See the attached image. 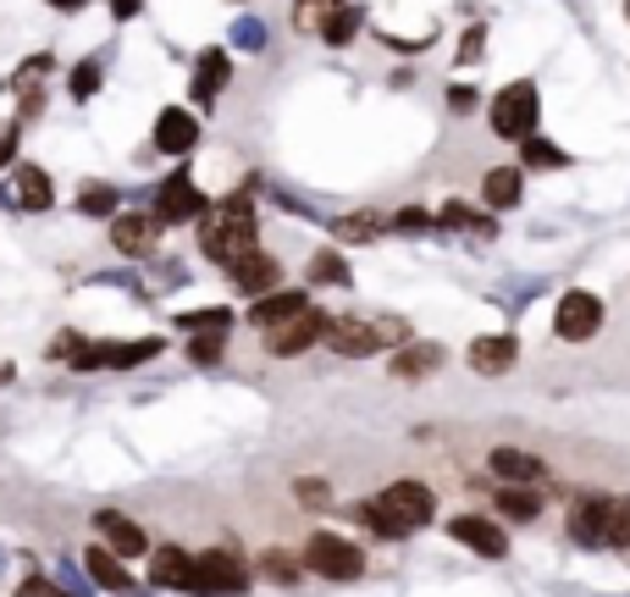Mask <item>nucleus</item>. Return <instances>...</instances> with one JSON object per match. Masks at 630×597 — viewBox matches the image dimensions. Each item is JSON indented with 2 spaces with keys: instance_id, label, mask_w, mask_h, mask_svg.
<instances>
[{
  "instance_id": "obj_1",
  "label": "nucleus",
  "mask_w": 630,
  "mask_h": 597,
  "mask_svg": "<svg viewBox=\"0 0 630 597\" xmlns=\"http://www.w3.org/2000/svg\"><path fill=\"white\" fill-rule=\"evenodd\" d=\"M249 249H260V222H255V183H244L238 194H227L216 211L199 216V255L216 261L222 272L233 261H244Z\"/></svg>"
},
{
  "instance_id": "obj_2",
  "label": "nucleus",
  "mask_w": 630,
  "mask_h": 597,
  "mask_svg": "<svg viewBox=\"0 0 630 597\" xmlns=\"http://www.w3.org/2000/svg\"><path fill=\"white\" fill-rule=\"evenodd\" d=\"M432 515H437V498H432V487L426 481H393V487H382L371 503H360L354 509V520L360 526H371L376 537H410V531H421V526H432Z\"/></svg>"
},
{
  "instance_id": "obj_3",
  "label": "nucleus",
  "mask_w": 630,
  "mask_h": 597,
  "mask_svg": "<svg viewBox=\"0 0 630 597\" xmlns=\"http://www.w3.org/2000/svg\"><path fill=\"white\" fill-rule=\"evenodd\" d=\"M387 343H410V326L398 315H376V321H360V315H332V332H326V349L343 354V360H365V354H382Z\"/></svg>"
},
{
  "instance_id": "obj_4",
  "label": "nucleus",
  "mask_w": 630,
  "mask_h": 597,
  "mask_svg": "<svg viewBox=\"0 0 630 597\" xmlns=\"http://www.w3.org/2000/svg\"><path fill=\"white\" fill-rule=\"evenodd\" d=\"M299 559H305V570L321 576V581H360V576H365L360 542H348V537H337V531H315Z\"/></svg>"
},
{
  "instance_id": "obj_5",
  "label": "nucleus",
  "mask_w": 630,
  "mask_h": 597,
  "mask_svg": "<svg viewBox=\"0 0 630 597\" xmlns=\"http://www.w3.org/2000/svg\"><path fill=\"white\" fill-rule=\"evenodd\" d=\"M537 111H542L537 84H531V78H514L509 89H498V100H492L486 123H492V134H498V139H531V134H537Z\"/></svg>"
},
{
  "instance_id": "obj_6",
  "label": "nucleus",
  "mask_w": 630,
  "mask_h": 597,
  "mask_svg": "<svg viewBox=\"0 0 630 597\" xmlns=\"http://www.w3.org/2000/svg\"><path fill=\"white\" fill-rule=\"evenodd\" d=\"M188 593L194 597H244L249 593V570L233 559V548H210V554H194V576H188Z\"/></svg>"
},
{
  "instance_id": "obj_7",
  "label": "nucleus",
  "mask_w": 630,
  "mask_h": 597,
  "mask_svg": "<svg viewBox=\"0 0 630 597\" xmlns=\"http://www.w3.org/2000/svg\"><path fill=\"white\" fill-rule=\"evenodd\" d=\"M160 354V337H134V343H78L67 360L72 371H134Z\"/></svg>"
},
{
  "instance_id": "obj_8",
  "label": "nucleus",
  "mask_w": 630,
  "mask_h": 597,
  "mask_svg": "<svg viewBox=\"0 0 630 597\" xmlns=\"http://www.w3.org/2000/svg\"><path fill=\"white\" fill-rule=\"evenodd\" d=\"M326 332H332V315L326 310H299L294 321H283V326H266V349L277 354V360H294V354H305L315 343H326Z\"/></svg>"
},
{
  "instance_id": "obj_9",
  "label": "nucleus",
  "mask_w": 630,
  "mask_h": 597,
  "mask_svg": "<svg viewBox=\"0 0 630 597\" xmlns=\"http://www.w3.org/2000/svg\"><path fill=\"white\" fill-rule=\"evenodd\" d=\"M598 326H603V298L587 294V288L559 294V304H553V332L564 343H587V337H598Z\"/></svg>"
},
{
  "instance_id": "obj_10",
  "label": "nucleus",
  "mask_w": 630,
  "mask_h": 597,
  "mask_svg": "<svg viewBox=\"0 0 630 597\" xmlns=\"http://www.w3.org/2000/svg\"><path fill=\"white\" fill-rule=\"evenodd\" d=\"M160 227L166 222H160L156 211H117L111 216V249L128 255V261H145V255H156Z\"/></svg>"
},
{
  "instance_id": "obj_11",
  "label": "nucleus",
  "mask_w": 630,
  "mask_h": 597,
  "mask_svg": "<svg viewBox=\"0 0 630 597\" xmlns=\"http://www.w3.org/2000/svg\"><path fill=\"white\" fill-rule=\"evenodd\" d=\"M210 211V199L194 188V177L188 172H171L166 183H156V216L166 227H177V222H199Z\"/></svg>"
},
{
  "instance_id": "obj_12",
  "label": "nucleus",
  "mask_w": 630,
  "mask_h": 597,
  "mask_svg": "<svg viewBox=\"0 0 630 597\" xmlns=\"http://www.w3.org/2000/svg\"><path fill=\"white\" fill-rule=\"evenodd\" d=\"M227 84H233V56H227V50H199V56H194V78H188L194 111H210Z\"/></svg>"
},
{
  "instance_id": "obj_13",
  "label": "nucleus",
  "mask_w": 630,
  "mask_h": 597,
  "mask_svg": "<svg viewBox=\"0 0 630 597\" xmlns=\"http://www.w3.org/2000/svg\"><path fill=\"white\" fill-rule=\"evenodd\" d=\"M227 283L244 298H260V294H272V288H283V261L266 255V249H249L244 261L227 266Z\"/></svg>"
},
{
  "instance_id": "obj_14",
  "label": "nucleus",
  "mask_w": 630,
  "mask_h": 597,
  "mask_svg": "<svg viewBox=\"0 0 630 597\" xmlns=\"http://www.w3.org/2000/svg\"><path fill=\"white\" fill-rule=\"evenodd\" d=\"M95 531H100V542H106L111 554H122V559H139V554H150V537H145V526H139V520H128V515H117V509H100V515H95Z\"/></svg>"
},
{
  "instance_id": "obj_15",
  "label": "nucleus",
  "mask_w": 630,
  "mask_h": 597,
  "mask_svg": "<svg viewBox=\"0 0 630 597\" xmlns=\"http://www.w3.org/2000/svg\"><path fill=\"white\" fill-rule=\"evenodd\" d=\"M449 537L465 542V548L481 554V559H503V554H509L503 526H492V520H481V515H454V520H449Z\"/></svg>"
},
{
  "instance_id": "obj_16",
  "label": "nucleus",
  "mask_w": 630,
  "mask_h": 597,
  "mask_svg": "<svg viewBox=\"0 0 630 597\" xmlns=\"http://www.w3.org/2000/svg\"><path fill=\"white\" fill-rule=\"evenodd\" d=\"M194 145H199V111L166 106V111L156 117V149L160 155H188Z\"/></svg>"
},
{
  "instance_id": "obj_17",
  "label": "nucleus",
  "mask_w": 630,
  "mask_h": 597,
  "mask_svg": "<svg viewBox=\"0 0 630 597\" xmlns=\"http://www.w3.org/2000/svg\"><path fill=\"white\" fill-rule=\"evenodd\" d=\"M514 360H520L514 332H486V337H475L471 343V371L475 376H503V371H514Z\"/></svg>"
},
{
  "instance_id": "obj_18",
  "label": "nucleus",
  "mask_w": 630,
  "mask_h": 597,
  "mask_svg": "<svg viewBox=\"0 0 630 597\" xmlns=\"http://www.w3.org/2000/svg\"><path fill=\"white\" fill-rule=\"evenodd\" d=\"M83 570L95 576V587L100 593H139V581L128 576V565H122V554H111L106 542H95V548H83Z\"/></svg>"
},
{
  "instance_id": "obj_19",
  "label": "nucleus",
  "mask_w": 630,
  "mask_h": 597,
  "mask_svg": "<svg viewBox=\"0 0 630 597\" xmlns=\"http://www.w3.org/2000/svg\"><path fill=\"white\" fill-rule=\"evenodd\" d=\"M299 310H311V294L305 288H272V294L249 298V321L266 332V326H283V321H294Z\"/></svg>"
},
{
  "instance_id": "obj_20",
  "label": "nucleus",
  "mask_w": 630,
  "mask_h": 597,
  "mask_svg": "<svg viewBox=\"0 0 630 597\" xmlns=\"http://www.w3.org/2000/svg\"><path fill=\"white\" fill-rule=\"evenodd\" d=\"M520 199H525V172L520 166H492L481 177V205L486 211H514Z\"/></svg>"
},
{
  "instance_id": "obj_21",
  "label": "nucleus",
  "mask_w": 630,
  "mask_h": 597,
  "mask_svg": "<svg viewBox=\"0 0 630 597\" xmlns=\"http://www.w3.org/2000/svg\"><path fill=\"white\" fill-rule=\"evenodd\" d=\"M486 464H492V476H498V481H514V487H531V481H542V476H548V464H542L537 453H525V448H492V453H486Z\"/></svg>"
},
{
  "instance_id": "obj_22",
  "label": "nucleus",
  "mask_w": 630,
  "mask_h": 597,
  "mask_svg": "<svg viewBox=\"0 0 630 597\" xmlns=\"http://www.w3.org/2000/svg\"><path fill=\"white\" fill-rule=\"evenodd\" d=\"M603 503H609V492H581V498H575V509H570V537H575L581 548H603Z\"/></svg>"
},
{
  "instance_id": "obj_23",
  "label": "nucleus",
  "mask_w": 630,
  "mask_h": 597,
  "mask_svg": "<svg viewBox=\"0 0 630 597\" xmlns=\"http://www.w3.org/2000/svg\"><path fill=\"white\" fill-rule=\"evenodd\" d=\"M443 360H449L443 343H398V354H393V376H398V382H421V376H432Z\"/></svg>"
},
{
  "instance_id": "obj_24",
  "label": "nucleus",
  "mask_w": 630,
  "mask_h": 597,
  "mask_svg": "<svg viewBox=\"0 0 630 597\" xmlns=\"http://www.w3.org/2000/svg\"><path fill=\"white\" fill-rule=\"evenodd\" d=\"M188 576H194V554H183V548H160L156 559H150V587L188 593Z\"/></svg>"
},
{
  "instance_id": "obj_25",
  "label": "nucleus",
  "mask_w": 630,
  "mask_h": 597,
  "mask_svg": "<svg viewBox=\"0 0 630 597\" xmlns=\"http://www.w3.org/2000/svg\"><path fill=\"white\" fill-rule=\"evenodd\" d=\"M11 188H17V205H22V211H50V205H56V194H50V172H45V166H17Z\"/></svg>"
},
{
  "instance_id": "obj_26",
  "label": "nucleus",
  "mask_w": 630,
  "mask_h": 597,
  "mask_svg": "<svg viewBox=\"0 0 630 597\" xmlns=\"http://www.w3.org/2000/svg\"><path fill=\"white\" fill-rule=\"evenodd\" d=\"M382 233H387V216H376V211H354V216H337L332 222V238L337 244H371Z\"/></svg>"
},
{
  "instance_id": "obj_27",
  "label": "nucleus",
  "mask_w": 630,
  "mask_h": 597,
  "mask_svg": "<svg viewBox=\"0 0 630 597\" xmlns=\"http://www.w3.org/2000/svg\"><path fill=\"white\" fill-rule=\"evenodd\" d=\"M603 548H630V498L609 492L603 503Z\"/></svg>"
},
{
  "instance_id": "obj_28",
  "label": "nucleus",
  "mask_w": 630,
  "mask_h": 597,
  "mask_svg": "<svg viewBox=\"0 0 630 597\" xmlns=\"http://www.w3.org/2000/svg\"><path fill=\"white\" fill-rule=\"evenodd\" d=\"M260 576H266V581H277V587H299L305 559H294L288 548H266V554H260Z\"/></svg>"
},
{
  "instance_id": "obj_29",
  "label": "nucleus",
  "mask_w": 630,
  "mask_h": 597,
  "mask_svg": "<svg viewBox=\"0 0 630 597\" xmlns=\"http://www.w3.org/2000/svg\"><path fill=\"white\" fill-rule=\"evenodd\" d=\"M305 277L321 283V288H348V261H343L337 249H315L311 266H305Z\"/></svg>"
},
{
  "instance_id": "obj_30",
  "label": "nucleus",
  "mask_w": 630,
  "mask_h": 597,
  "mask_svg": "<svg viewBox=\"0 0 630 597\" xmlns=\"http://www.w3.org/2000/svg\"><path fill=\"white\" fill-rule=\"evenodd\" d=\"M360 22H365V17H360V6H337V11H332V17L321 22V39H326L332 50H343V45H354Z\"/></svg>"
},
{
  "instance_id": "obj_31",
  "label": "nucleus",
  "mask_w": 630,
  "mask_h": 597,
  "mask_svg": "<svg viewBox=\"0 0 630 597\" xmlns=\"http://www.w3.org/2000/svg\"><path fill=\"white\" fill-rule=\"evenodd\" d=\"M78 211H83V216H106V222H111V216L122 211V194H117L111 183H89V188L78 194Z\"/></svg>"
},
{
  "instance_id": "obj_32",
  "label": "nucleus",
  "mask_w": 630,
  "mask_h": 597,
  "mask_svg": "<svg viewBox=\"0 0 630 597\" xmlns=\"http://www.w3.org/2000/svg\"><path fill=\"white\" fill-rule=\"evenodd\" d=\"M177 326H183V332H227V326H233V310H227V304H205V310L177 315Z\"/></svg>"
},
{
  "instance_id": "obj_33",
  "label": "nucleus",
  "mask_w": 630,
  "mask_h": 597,
  "mask_svg": "<svg viewBox=\"0 0 630 597\" xmlns=\"http://www.w3.org/2000/svg\"><path fill=\"white\" fill-rule=\"evenodd\" d=\"M337 6H343V0H294V17H288V22H294V33H321V22H326Z\"/></svg>"
},
{
  "instance_id": "obj_34",
  "label": "nucleus",
  "mask_w": 630,
  "mask_h": 597,
  "mask_svg": "<svg viewBox=\"0 0 630 597\" xmlns=\"http://www.w3.org/2000/svg\"><path fill=\"white\" fill-rule=\"evenodd\" d=\"M437 227H454V233L465 227V233H481V238L492 233V222H486V216H475L471 205H460V199H449V205L437 211Z\"/></svg>"
},
{
  "instance_id": "obj_35",
  "label": "nucleus",
  "mask_w": 630,
  "mask_h": 597,
  "mask_svg": "<svg viewBox=\"0 0 630 597\" xmlns=\"http://www.w3.org/2000/svg\"><path fill=\"white\" fill-rule=\"evenodd\" d=\"M498 509H503L509 520H537V515H542L537 492H525V487H514V481H509V487L498 492Z\"/></svg>"
},
{
  "instance_id": "obj_36",
  "label": "nucleus",
  "mask_w": 630,
  "mask_h": 597,
  "mask_svg": "<svg viewBox=\"0 0 630 597\" xmlns=\"http://www.w3.org/2000/svg\"><path fill=\"white\" fill-rule=\"evenodd\" d=\"M227 354V332H194L188 337V365H216Z\"/></svg>"
},
{
  "instance_id": "obj_37",
  "label": "nucleus",
  "mask_w": 630,
  "mask_h": 597,
  "mask_svg": "<svg viewBox=\"0 0 630 597\" xmlns=\"http://www.w3.org/2000/svg\"><path fill=\"white\" fill-rule=\"evenodd\" d=\"M520 155H525V166H537V172H548V166H564V160H570V155L553 145V139H537V134H531V139H520Z\"/></svg>"
},
{
  "instance_id": "obj_38",
  "label": "nucleus",
  "mask_w": 630,
  "mask_h": 597,
  "mask_svg": "<svg viewBox=\"0 0 630 597\" xmlns=\"http://www.w3.org/2000/svg\"><path fill=\"white\" fill-rule=\"evenodd\" d=\"M294 498H299L305 509H326V503H332V487H326L321 476H299V481H294Z\"/></svg>"
},
{
  "instance_id": "obj_39",
  "label": "nucleus",
  "mask_w": 630,
  "mask_h": 597,
  "mask_svg": "<svg viewBox=\"0 0 630 597\" xmlns=\"http://www.w3.org/2000/svg\"><path fill=\"white\" fill-rule=\"evenodd\" d=\"M100 78H106V72H100V61H83V67H72V78H67V84H72V100H89V95L100 89Z\"/></svg>"
},
{
  "instance_id": "obj_40",
  "label": "nucleus",
  "mask_w": 630,
  "mask_h": 597,
  "mask_svg": "<svg viewBox=\"0 0 630 597\" xmlns=\"http://www.w3.org/2000/svg\"><path fill=\"white\" fill-rule=\"evenodd\" d=\"M481 50H486V22H471V28H465V39H460V56H454V61H460V67H475V61H481Z\"/></svg>"
},
{
  "instance_id": "obj_41",
  "label": "nucleus",
  "mask_w": 630,
  "mask_h": 597,
  "mask_svg": "<svg viewBox=\"0 0 630 597\" xmlns=\"http://www.w3.org/2000/svg\"><path fill=\"white\" fill-rule=\"evenodd\" d=\"M233 45H244V50H266V22L238 17V22H233Z\"/></svg>"
},
{
  "instance_id": "obj_42",
  "label": "nucleus",
  "mask_w": 630,
  "mask_h": 597,
  "mask_svg": "<svg viewBox=\"0 0 630 597\" xmlns=\"http://www.w3.org/2000/svg\"><path fill=\"white\" fill-rule=\"evenodd\" d=\"M387 227H398V233H426V227H437V216H432V211H421V205H410V211H398Z\"/></svg>"
},
{
  "instance_id": "obj_43",
  "label": "nucleus",
  "mask_w": 630,
  "mask_h": 597,
  "mask_svg": "<svg viewBox=\"0 0 630 597\" xmlns=\"http://www.w3.org/2000/svg\"><path fill=\"white\" fill-rule=\"evenodd\" d=\"M475 100H481V95H475V89H465V84H454V89H449V111H454V117H471Z\"/></svg>"
},
{
  "instance_id": "obj_44",
  "label": "nucleus",
  "mask_w": 630,
  "mask_h": 597,
  "mask_svg": "<svg viewBox=\"0 0 630 597\" xmlns=\"http://www.w3.org/2000/svg\"><path fill=\"white\" fill-rule=\"evenodd\" d=\"M17 597H61V593H56L50 581H39V576H28V581L17 587Z\"/></svg>"
},
{
  "instance_id": "obj_45",
  "label": "nucleus",
  "mask_w": 630,
  "mask_h": 597,
  "mask_svg": "<svg viewBox=\"0 0 630 597\" xmlns=\"http://www.w3.org/2000/svg\"><path fill=\"white\" fill-rule=\"evenodd\" d=\"M139 11H145V0H111V17H122V22L139 17Z\"/></svg>"
},
{
  "instance_id": "obj_46",
  "label": "nucleus",
  "mask_w": 630,
  "mask_h": 597,
  "mask_svg": "<svg viewBox=\"0 0 630 597\" xmlns=\"http://www.w3.org/2000/svg\"><path fill=\"white\" fill-rule=\"evenodd\" d=\"M50 6H56V11H78L83 0H50Z\"/></svg>"
},
{
  "instance_id": "obj_47",
  "label": "nucleus",
  "mask_w": 630,
  "mask_h": 597,
  "mask_svg": "<svg viewBox=\"0 0 630 597\" xmlns=\"http://www.w3.org/2000/svg\"><path fill=\"white\" fill-rule=\"evenodd\" d=\"M0 382H11V371H0Z\"/></svg>"
},
{
  "instance_id": "obj_48",
  "label": "nucleus",
  "mask_w": 630,
  "mask_h": 597,
  "mask_svg": "<svg viewBox=\"0 0 630 597\" xmlns=\"http://www.w3.org/2000/svg\"><path fill=\"white\" fill-rule=\"evenodd\" d=\"M626 17H630V0H626Z\"/></svg>"
}]
</instances>
